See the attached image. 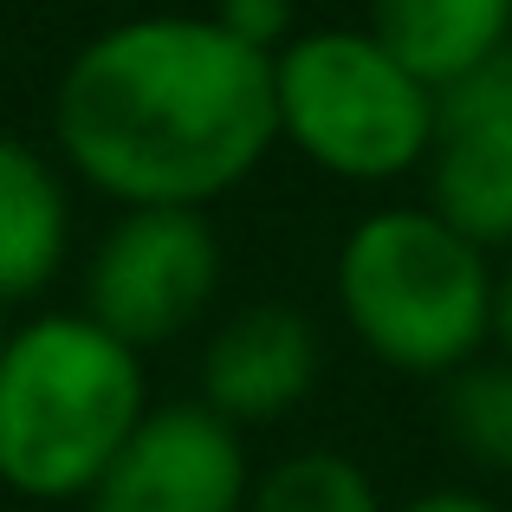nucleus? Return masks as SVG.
<instances>
[{
    "label": "nucleus",
    "instance_id": "4",
    "mask_svg": "<svg viewBox=\"0 0 512 512\" xmlns=\"http://www.w3.org/2000/svg\"><path fill=\"white\" fill-rule=\"evenodd\" d=\"M279 143L331 182L383 188L428 163L441 91L370 26H299L273 52Z\"/></svg>",
    "mask_w": 512,
    "mask_h": 512
},
{
    "label": "nucleus",
    "instance_id": "2",
    "mask_svg": "<svg viewBox=\"0 0 512 512\" xmlns=\"http://www.w3.org/2000/svg\"><path fill=\"white\" fill-rule=\"evenodd\" d=\"M150 409L143 350L111 325L33 312L0 338V487L33 506H85Z\"/></svg>",
    "mask_w": 512,
    "mask_h": 512
},
{
    "label": "nucleus",
    "instance_id": "7",
    "mask_svg": "<svg viewBox=\"0 0 512 512\" xmlns=\"http://www.w3.org/2000/svg\"><path fill=\"white\" fill-rule=\"evenodd\" d=\"M428 201L480 247H512V46L487 65L441 85L435 150H428Z\"/></svg>",
    "mask_w": 512,
    "mask_h": 512
},
{
    "label": "nucleus",
    "instance_id": "15",
    "mask_svg": "<svg viewBox=\"0 0 512 512\" xmlns=\"http://www.w3.org/2000/svg\"><path fill=\"white\" fill-rule=\"evenodd\" d=\"M493 350L512 357V247L500 260V279H493Z\"/></svg>",
    "mask_w": 512,
    "mask_h": 512
},
{
    "label": "nucleus",
    "instance_id": "9",
    "mask_svg": "<svg viewBox=\"0 0 512 512\" xmlns=\"http://www.w3.org/2000/svg\"><path fill=\"white\" fill-rule=\"evenodd\" d=\"M65 156L0 130V312L52 292L72 253V182Z\"/></svg>",
    "mask_w": 512,
    "mask_h": 512
},
{
    "label": "nucleus",
    "instance_id": "3",
    "mask_svg": "<svg viewBox=\"0 0 512 512\" xmlns=\"http://www.w3.org/2000/svg\"><path fill=\"white\" fill-rule=\"evenodd\" d=\"M493 247L435 201H389L350 221L331 266V299L350 338L396 376H454L493 344Z\"/></svg>",
    "mask_w": 512,
    "mask_h": 512
},
{
    "label": "nucleus",
    "instance_id": "16",
    "mask_svg": "<svg viewBox=\"0 0 512 512\" xmlns=\"http://www.w3.org/2000/svg\"><path fill=\"white\" fill-rule=\"evenodd\" d=\"M0 338H7V312H0Z\"/></svg>",
    "mask_w": 512,
    "mask_h": 512
},
{
    "label": "nucleus",
    "instance_id": "6",
    "mask_svg": "<svg viewBox=\"0 0 512 512\" xmlns=\"http://www.w3.org/2000/svg\"><path fill=\"white\" fill-rule=\"evenodd\" d=\"M253 461L247 428L227 422L208 396L150 402L85 512H247Z\"/></svg>",
    "mask_w": 512,
    "mask_h": 512
},
{
    "label": "nucleus",
    "instance_id": "14",
    "mask_svg": "<svg viewBox=\"0 0 512 512\" xmlns=\"http://www.w3.org/2000/svg\"><path fill=\"white\" fill-rule=\"evenodd\" d=\"M396 512H506V506L487 500V493H467V487H435V493H415V500H402Z\"/></svg>",
    "mask_w": 512,
    "mask_h": 512
},
{
    "label": "nucleus",
    "instance_id": "5",
    "mask_svg": "<svg viewBox=\"0 0 512 512\" xmlns=\"http://www.w3.org/2000/svg\"><path fill=\"white\" fill-rule=\"evenodd\" d=\"M214 292H221V234L208 208H117L78 273V305L143 357L195 331Z\"/></svg>",
    "mask_w": 512,
    "mask_h": 512
},
{
    "label": "nucleus",
    "instance_id": "10",
    "mask_svg": "<svg viewBox=\"0 0 512 512\" xmlns=\"http://www.w3.org/2000/svg\"><path fill=\"white\" fill-rule=\"evenodd\" d=\"M363 26L441 91L512 46V0H370Z\"/></svg>",
    "mask_w": 512,
    "mask_h": 512
},
{
    "label": "nucleus",
    "instance_id": "1",
    "mask_svg": "<svg viewBox=\"0 0 512 512\" xmlns=\"http://www.w3.org/2000/svg\"><path fill=\"white\" fill-rule=\"evenodd\" d=\"M279 143L273 52L214 13H130L52 85V150L117 208H208Z\"/></svg>",
    "mask_w": 512,
    "mask_h": 512
},
{
    "label": "nucleus",
    "instance_id": "12",
    "mask_svg": "<svg viewBox=\"0 0 512 512\" xmlns=\"http://www.w3.org/2000/svg\"><path fill=\"white\" fill-rule=\"evenodd\" d=\"M247 512H383L370 474L338 448H305L253 474Z\"/></svg>",
    "mask_w": 512,
    "mask_h": 512
},
{
    "label": "nucleus",
    "instance_id": "8",
    "mask_svg": "<svg viewBox=\"0 0 512 512\" xmlns=\"http://www.w3.org/2000/svg\"><path fill=\"white\" fill-rule=\"evenodd\" d=\"M325 338L292 299H253L227 312L201 350V396L240 428H273L312 396Z\"/></svg>",
    "mask_w": 512,
    "mask_h": 512
},
{
    "label": "nucleus",
    "instance_id": "11",
    "mask_svg": "<svg viewBox=\"0 0 512 512\" xmlns=\"http://www.w3.org/2000/svg\"><path fill=\"white\" fill-rule=\"evenodd\" d=\"M441 435L454 454L480 467V474H512V357L461 363L454 376H441Z\"/></svg>",
    "mask_w": 512,
    "mask_h": 512
},
{
    "label": "nucleus",
    "instance_id": "13",
    "mask_svg": "<svg viewBox=\"0 0 512 512\" xmlns=\"http://www.w3.org/2000/svg\"><path fill=\"white\" fill-rule=\"evenodd\" d=\"M214 20H221L227 33H240L247 46H260V52H279L299 33V7H292V0H214Z\"/></svg>",
    "mask_w": 512,
    "mask_h": 512
}]
</instances>
